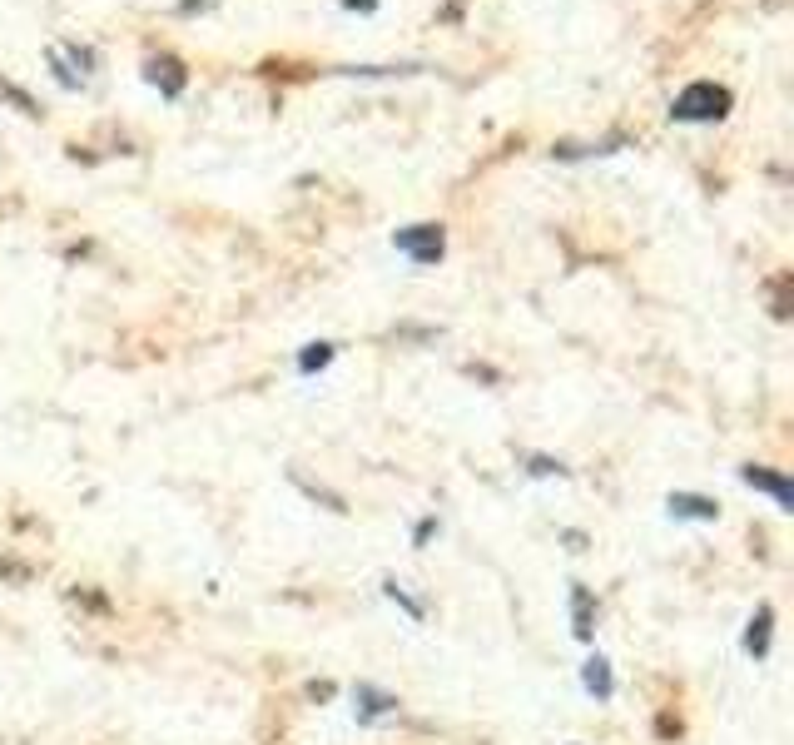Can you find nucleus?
<instances>
[{"mask_svg":"<svg viewBox=\"0 0 794 745\" xmlns=\"http://www.w3.org/2000/svg\"><path fill=\"white\" fill-rule=\"evenodd\" d=\"M730 110H735V95H730V85H720V80H690V85L670 100V120H675V125H720Z\"/></svg>","mask_w":794,"mask_h":745,"instance_id":"obj_1","label":"nucleus"},{"mask_svg":"<svg viewBox=\"0 0 794 745\" xmlns=\"http://www.w3.org/2000/svg\"><path fill=\"white\" fill-rule=\"evenodd\" d=\"M393 249L402 259H412L417 269H432V264H442V254H447V229L442 224H402L393 234Z\"/></svg>","mask_w":794,"mask_h":745,"instance_id":"obj_2","label":"nucleus"},{"mask_svg":"<svg viewBox=\"0 0 794 745\" xmlns=\"http://www.w3.org/2000/svg\"><path fill=\"white\" fill-rule=\"evenodd\" d=\"M144 85H154L159 90V100H184V90H189V65L179 60V55H169V50H159V55H149L144 60Z\"/></svg>","mask_w":794,"mask_h":745,"instance_id":"obj_3","label":"nucleus"},{"mask_svg":"<svg viewBox=\"0 0 794 745\" xmlns=\"http://www.w3.org/2000/svg\"><path fill=\"white\" fill-rule=\"evenodd\" d=\"M621 149H631V135H626V130H611V135L586 140V145L561 140V145H551V159H561V164H581V159H606V154H621Z\"/></svg>","mask_w":794,"mask_h":745,"instance_id":"obj_4","label":"nucleus"},{"mask_svg":"<svg viewBox=\"0 0 794 745\" xmlns=\"http://www.w3.org/2000/svg\"><path fill=\"white\" fill-rule=\"evenodd\" d=\"M353 711H358V726H383L397 716V696H388L373 681H358L353 686Z\"/></svg>","mask_w":794,"mask_h":745,"instance_id":"obj_5","label":"nucleus"},{"mask_svg":"<svg viewBox=\"0 0 794 745\" xmlns=\"http://www.w3.org/2000/svg\"><path fill=\"white\" fill-rule=\"evenodd\" d=\"M740 482L755 487V492H770L780 512H794V482L785 472H770V467H755V462H750V467H740Z\"/></svg>","mask_w":794,"mask_h":745,"instance_id":"obj_6","label":"nucleus"},{"mask_svg":"<svg viewBox=\"0 0 794 745\" xmlns=\"http://www.w3.org/2000/svg\"><path fill=\"white\" fill-rule=\"evenodd\" d=\"M665 507H670V517H685V522H715L720 517V507L700 492H670Z\"/></svg>","mask_w":794,"mask_h":745,"instance_id":"obj_7","label":"nucleus"},{"mask_svg":"<svg viewBox=\"0 0 794 745\" xmlns=\"http://www.w3.org/2000/svg\"><path fill=\"white\" fill-rule=\"evenodd\" d=\"M571 631H576V641H591V636H596V596L586 592L581 582L571 587Z\"/></svg>","mask_w":794,"mask_h":745,"instance_id":"obj_8","label":"nucleus"},{"mask_svg":"<svg viewBox=\"0 0 794 745\" xmlns=\"http://www.w3.org/2000/svg\"><path fill=\"white\" fill-rule=\"evenodd\" d=\"M770 631H775V606H760V611L750 616V626H745V651H750L755 661L770 656Z\"/></svg>","mask_w":794,"mask_h":745,"instance_id":"obj_9","label":"nucleus"},{"mask_svg":"<svg viewBox=\"0 0 794 745\" xmlns=\"http://www.w3.org/2000/svg\"><path fill=\"white\" fill-rule=\"evenodd\" d=\"M581 686L596 696V701H611L616 696V676H611V661L606 656H591L586 666H581Z\"/></svg>","mask_w":794,"mask_h":745,"instance_id":"obj_10","label":"nucleus"},{"mask_svg":"<svg viewBox=\"0 0 794 745\" xmlns=\"http://www.w3.org/2000/svg\"><path fill=\"white\" fill-rule=\"evenodd\" d=\"M55 50H60V60H65V65H70V70H75L80 80H90V75L100 70V55H95V45H80V40H60Z\"/></svg>","mask_w":794,"mask_h":745,"instance_id":"obj_11","label":"nucleus"},{"mask_svg":"<svg viewBox=\"0 0 794 745\" xmlns=\"http://www.w3.org/2000/svg\"><path fill=\"white\" fill-rule=\"evenodd\" d=\"M333 358H338V343H328V338L303 343V348H298V373H303V378H313V373H323Z\"/></svg>","mask_w":794,"mask_h":745,"instance_id":"obj_12","label":"nucleus"},{"mask_svg":"<svg viewBox=\"0 0 794 745\" xmlns=\"http://www.w3.org/2000/svg\"><path fill=\"white\" fill-rule=\"evenodd\" d=\"M427 65H338L333 75H348V80H397V75H417Z\"/></svg>","mask_w":794,"mask_h":745,"instance_id":"obj_13","label":"nucleus"},{"mask_svg":"<svg viewBox=\"0 0 794 745\" xmlns=\"http://www.w3.org/2000/svg\"><path fill=\"white\" fill-rule=\"evenodd\" d=\"M0 100H10V105H15L25 120H40V105H35V95H30L25 85H15L10 75H0Z\"/></svg>","mask_w":794,"mask_h":745,"instance_id":"obj_14","label":"nucleus"},{"mask_svg":"<svg viewBox=\"0 0 794 745\" xmlns=\"http://www.w3.org/2000/svg\"><path fill=\"white\" fill-rule=\"evenodd\" d=\"M383 596H388V601H397V606H402V611H407L412 621H422V616H427V606H422L417 596H407L402 587H397V582H383Z\"/></svg>","mask_w":794,"mask_h":745,"instance_id":"obj_15","label":"nucleus"},{"mask_svg":"<svg viewBox=\"0 0 794 745\" xmlns=\"http://www.w3.org/2000/svg\"><path fill=\"white\" fill-rule=\"evenodd\" d=\"M527 472L531 477H566V467H561L556 457H541V452H531L527 457Z\"/></svg>","mask_w":794,"mask_h":745,"instance_id":"obj_16","label":"nucleus"},{"mask_svg":"<svg viewBox=\"0 0 794 745\" xmlns=\"http://www.w3.org/2000/svg\"><path fill=\"white\" fill-rule=\"evenodd\" d=\"M770 289H775V318H790V294H785V289H790V274H780Z\"/></svg>","mask_w":794,"mask_h":745,"instance_id":"obj_17","label":"nucleus"},{"mask_svg":"<svg viewBox=\"0 0 794 745\" xmlns=\"http://www.w3.org/2000/svg\"><path fill=\"white\" fill-rule=\"evenodd\" d=\"M462 5H467V0H442V5H437V20H447V25H462Z\"/></svg>","mask_w":794,"mask_h":745,"instance_id":"obj_18","label":"nucleus"},{"mask_svg":"<svg viewBox=\"0 0 794 745\" xmlns=\"http://www.w3.org/2000/svg\"><path fill=\"white\" fill-rule=\"evenodd\" d=\"M432 532H437V517H422V522H417V532H412V542H417V547H427V542H432Z\"/></svg>","mask_w":794,"mask_h":745,"instance_id":"obj_19","label":"nucleus"},{"mask_svg":"<svg viewBox=\"0 0 794 745\" xmlns=\"http://www.w3.org/2000/svg\"><path fill=\"white\" fill-rule=\"evenodd\" d=\"M209 5H214V0H179L174 15H199V10H209Z\"/></svg>","mask_w":794,"mask_h":745,"instance_id":"obj_20","label":"nucleus"},{"mask_svg":"<svg viewBox=\"0 0 794 745\" xmlns=\"http://www.w3.org/2000/svg\"><path fill=\"white\" fill-rule=\"evenodd\" d=\"M338 5H343V10H363V15H378V5H383V0H338Z\"/></svg>","mask_w":794,"mask_h":745,"instance_id":"obj_21","label":"nucleus"},{"mask_svg":"<svg viewBox=\"0 0 794 745\" xmlns=\"http://www.w3.org/2000/svg\"><path fill=\"white\" fill-rule=\"evenodd\" d=\"M308 696H313V701H328L333 686H328V681H308Z\"/></svg>","mask_w":794,"mask_h":745,"instance_id":"obj_22","label":"nucleus"}]
</instances>
